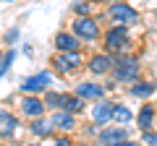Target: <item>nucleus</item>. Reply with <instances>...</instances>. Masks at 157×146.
<instances>
[{"mask_svg": "<svg viewBox=\"0 0 157 146\" xmlns=\"http://www.w3.org/2000/svg\"><path fill=\"white\" fill-rule=\"evenodd\" d=\"M29 130H32L34 138H55L58 130L52 125L50 118H37V120H29Z\"/></svg>", "mask_w": 157, "mask_h": 146, "instance_id": "2eb2a0df", "label": "nucleus"}, {"mask_svg": "<svg viewBox=\"0 0 157 146\" xmlns=\"http://www.w3.org/2000/svg\"><path fill=\"white\" fill-rule=\"evenodd\" d=\"M113 65H115V55L113 52H97L86 60V71L92 76H107L113 73Z\"/></svg>", "mask_w": 157, "mask_h": 146, "instance_id": "6e6552de", "label": "nucleus"}, {"mask_svg": "<svg viewBox=\"0 0 157 146\" xmlns=\"http://www.w3.org/2000/svg\"><path fill=\"white\" fill-rule=\"evenodd\" d=\"M16 125H18V118L16 115H11V110H0V136H3V141L13 138V133H16Z\"/></svg>", "mask_w": 157, "mask_h": 146, "instance_id": "dca6fc26", "label": "nucleus"}, {"mask_svg": "<svg viewBox=\"0 0 157 146\" xmlns=\"http://www.w3.org/2000/svg\"><path fill=\"white\" fill-rule=\"evenodd\" d=\"M52 86V73L42 71V73H34V76H29V78H24V84L18 86L21 89V94H45V91H50Z\"/></svg>", "mask_w": 157, "mask_h": 146, "instance_id": "0eeeda50", "label": "nucleus"}, {"mask_svg": "<svg viewBox=\"0 0 157 146\" xmlns=\"http://www.w3.org/2000/svg\"><path fill=\"white\" fill-rule=\"evenodd\" d=\"M42 99H45V104H47V112H55V110H60L63 107V94L60 91H45V97H42Z\"/></svg>", "mask_w": 157, "mask_h": 146, "instance_id": "aec40b11", "label": "nucleus"}, {"mask_svg": "<svg viewBox=\"0 0 157 146\" xmlns=\"http://www.w3.org/2000/svg\"><path fill=\"white\" fill-rule=\"evenodd\" d=\"M16 39H18V29H11V31L6 34V42H8V45H13Z\"/></svg>", "mask_w": 157, "mask_h": 146, "instance_id": "393cba45", "label": "nucleus"}, {"mask_svg": "<svg viewBox=\"0 0 157 146\" xmlns=\"http://www.w3.org/2000/svg\"><path fill=\"white\" fill-rule=\"evenodd\" d=\"M50 120H52V125H55L58 133H73V130L78 128L76 115L66 112V110H55V112H50Z\"/></svg>", "mask_w": 157, "mask_h": 146, "instance_id": "9b49d317", "label": "nucleus"}, {"mask_svg": "<svg viewBox=\"0 0 157 146\" xmlns=\"http://www.w3.org/2000/svg\"><path fill=\"white\" fill-rule=\"evenodd\" d=\"M13 60H16V52H13V50H6V55H3V63H0V73H3V76L11 71Z\"/></svg>", "mask_w": 157, "mask_h": 146, "instance_id": "4be33fe9", "label": "nucleus"}, {"mask_svg": "<svg viewBox=\"0 0 157 146\" xmlns=\"http://www.w3.org/2000/svg\"><path fill=\"white\" fill-rule=\"evenodd\" d=\"M52 146H76L71 138V133H58L55 138H52Z\"/></svg>", "mask_w": 157, "mask_h": 146, "instance_id": "5701e85b", "label": "nucleus"}, {"mask_svg": "<svg viewBox=\"0 0 157 146\" xmlns=\"http://www.w3.org/2000/svg\"><path fill=\"white\" fill-rule=\"evenodd\" d=\"M115 146H141L139 141H131V138H126V141H121V144H115Z\"/></svg>", "mask_w": 157, "mask_h": 146, "instance_id": "a878e982", "label": "nucleus"}, {"mask_svg": "<svg viewBox=\"0 0 157 146\" xmlns=\"http://www.w3.org/2000/svg\"><path fill=\"white\" fill-rule=\"evenodd\" d=\"M71 31L76 34L81 42H97V39H102V34H105L94 16H76L71 21Z\"/></svg>", "mask_w": 157, "mask_h": 146, "instance_id": "20e7f679", "label": "nucleus"}, {"mask_svg": "<svg viewBox=\"0 0 157 146\" xmlns=\"http://www.w3.org/2000/svg\"><path fill=\"white\" fill-rule=\"evenodd\" d=\"M84 63L86 60H84V55H81V50L78 52H58V55L52 57V71L60 73V76H73Z\"/></svg>", "mask_w": 157, "mask_h": 146, "instance_id": "39448f33", "label": "nucleus"}, {"mask_svg": "<svg viewBox=\"0 0 157 146\" xmlns=\"http://www.w3.org/2000/svg\"><path fill=\"white\" fill-rule=\"evenodd\" d=\"M113 81L115 84H136L141 76V63L134 55H115V65H113Z\"/></svg>", "mask_w": 157, "mask_h": 146, "instance_id": "f03ea898", "label": "nucleus"}, {"mask_svg": "<svg viewBox=\"0 0 157 146\" xmlns=\"http://www.w3.org/2000/svg\"><path fill=\"white\" fill-rule=\"evenodd\" d=\"M136 125L141 133L157 128V104H141V110L136 112Z\"/></svg>", "mask_w": 157, "mask_h": 146, "instance_id": "4468645a", "label": "nucleus"}, {"mask_svg": "<svg viewBox=\"0 0 157 146\" xmlns=\"http://www.w3.org/2000/svg\"><path fill=\"white\" fill-rule=\"evenodd\" d=\"M76 146H94V144H86V141H81V144H76Z\"/></svg>", "mask_w": 157, "mask_h": 146, "instance_id": "cd10ccee", "label": "nucleus"}, {"mask_svg": "<svg viewBox=\"0 0 157 146\" xmlns=\"http://www.w3.org/2000/svg\"><path fill=\"white\" fill-rule=\"evenodd\" d=\"M52 45H55L58 52H78L81 50V39H78L71 29H68V31H58L55 39H52Z\"/></svg>", "mask_w": 157, "mask_h": 146, "instance_id": "ddd939ff", "label": "nucleus"}, {"mask_svg": "<svg viewBox=\"0 0 157 146\" xmlns=\"http://www.w3.org/2000/svg\"><path fill=\"white\" fill-rule=\"evenodd\" d=\"M102 47L105 52H113V55H123V52L131 50V31L128 26H110L102 34Z\"/></svg>", "mask_w": 157, "mask_h": 146, "instance_id": "7ed1b4c3", "label": "nucleus"}, {"mask_svg": "<svg viewBox=\"0 0 157 146\" xmlns=\"http://www.w3.org/2000/svg\"><path fill=\"white\" fill-rule=\"evenodd\" d=\"M113 110H115V102H110V99H100V102H94V104H92V112H89L92 125H97V128H105L107 123H113Z\"/></svg>", "mask_w": 157, "mask_h": 146, "instance_id": "1a4fd4ad", "label": "nucleus"}, {"mask_svg": "<svg viewBox=\"0 0 157 146\" xmlns=\"http://www.w3.org/2000/svg\"><path fill=\"white\" fill-rule=\"evenodd\" d=\"M24 146H42L39 141H29V144H24Z\"/></svg>", "mask_w": 157, "mask_h": 146, "instance_id": "bb28decb", "label": "nucleus"}, {"mask_svg": "<svg viewBox=\"0 0 157 146\" xmlns=\"http://www.w3.org/2000/svg\"><path fill=\"white\" fill-rule=\"evenodd\" d=\"M155 91H157V84H155V81H136V84L128 86V94L136 97V99H149Z\"/></svg>", "mask_w": 157, "mask_h": 146, "instance_id": "f3484780", "label": "nucleus"}, {"mask_svg": "<svg viewBox=\"0 0 157 146\" xmlns=\"http://www.w3.org/2000/svg\"><path fill=\"white\" fill-rule=\"evenodd\" d=\"M126 138H128L126 125H107V128H100V133H97V144L100 146H115Z\"/></svg>", "mask_w": 157, "mask_h": 146, "instance_id": "9d476101", "label": "nucleus"}, {"mask_svg": "<svg viewBox=\"0 0 157 146\" xmlns=\"http://www.w3.org/2000/svg\"><path fill=\"white\" fill-rule=\"evenodd\" d=\"M105 16L110 21V26H134L141 21V13L126 0H110L105 8Z\"/></svg>", "mask_w": 157, "mask_h": 146, "instance_id": "f257e3e1", "label": "nucleus"}, {"mask_svg": "<svg viewBox=\"0 0 157 146\" xmlns=\"http://www.w3.org/2000/svg\"><path fill=\"white\" fill-rule=\"evenodd\" d=\"M92 11H94V3L92 0H78V3H73V16H92Z\"/></svg>", "mask_w": 157, "mask_h": 146, "instance_id": "412c9836", "label": "nucleus"}, {"mask_svg": "<svg viewBox=\"0 0 157 146\" xmlns=\"http://www.w3.org/2000/svg\"><path fill=\"white\" fill-rule=\"evenodd\" d=\"M141 144H147V146H157V128L144 130V136H141Z\"/></svg>", "mask_w": 157, "mask_h": 146, "instance_id": "b1692460", "label": "nucleus"}, {"mask_svg": "<svg viewBox=\"0 0 157 146\" xmlns=\"http://www.w3.org/2000/svg\"><path fill=\"white\" fill-rule=\"evenodd\" d=\"M76 94L78 97H84L86 102H100V99H105V94H107V86H102V84H94V81H81V84H76Z\"/></svg>", "mask_w": 157, "mask_h": 146, "instance_id": "f8f14e48", "label": "nucleus"}, {"mask_svg": "<svg viewBox=\"0 0 157 146\" xmlns=\"http://www.w3.org/2000/svg\"><path fill=\"white\" fill-rule=\"evenodd\" d=\"M18 110H21V115L26 120H37V118H45V115H47L45 99L37 97V94H24L21 102H18Z\"/></svg>", "mask_w": 157, "mask_h": 146, "instance_id": "423d86ee", "label": "nucleus"}, {"mask_svg": "<svg viewBox=\"0 0 157 146\" xmlns=\"http://www.w3.org/2000/svg\"><path fill=\"white\" fill-rule=\"evenodd\" d=\"M6 3H16V0H6Z\"/></svg>", "mask_w": 157, "mask_h": 146, "instance_id": "c85d7f7f", "label": "nucleus"}, {"mask_svg": "<svg viewBox=\"0 0 157 146\" xmlns=\"http://www.w3.org/2000/svg\"><path fill=\"white\" fill-rule=\"evenodd\" d=\"M84 107H86V99H84V97H78L76 91H73V94H63V107H60V110L78 115V112H84Z\"/></svg>", "mask_w": 157, "mask_h": 146, "instance_id": "a211bd4d", "label": "nucleus"}, {"mask_svg": "<svg viewBox=\"0 0 157 146\" xmlns=\"http://www.w3.org/2000/svg\"><path fill=\"white\" fill-rule=\"evenodd\" d=\"M131 120H136V115L131 112L123 102H115V110H113V123H115V125H128Z\"/></svg>", "mask_w": 157, "mask_h": 146, "instance_id": "6ab92c4d", "label": "nucleus"}]
</instances>
